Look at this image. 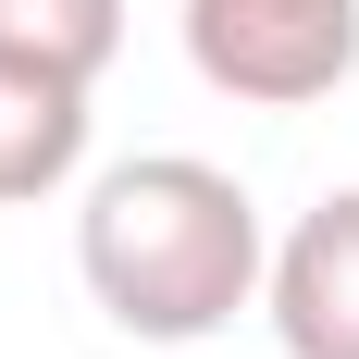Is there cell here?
<instances>
[{"label":"cell","instance_id":"cell-1","mask_svg":"<svg viewBox=\"0 0 359 359\" xmlns=\"http://www.w3.org/2000/svg\"><path fill=\"white\" fill-rule=\"evenodd\" d=\"M74 273L100 297L111 334L137 347H198L260 297L273 273V236H260V198L198 149H149V161H111L74 211Z\"/></svg>","mask_w":359,"mask_h":359},{"label":"cell","instance_id":"cell-2","mask_svg":"<svg viewBox=\"0 0 359 359\" xmlns=\"http://www.w3.org/2000/svg\"><path fill=\"white\" fill-rule=\"evenodd\" d=\"M186 62L248 111H310L359 74V0H186Z\"/></svg>","mask_w":359,"mask_h":359},{"label":"cell","instance_id":"cell-3","mask_svg":"<svg viewBox=\"0 0 359 359\" xmlns=\"http://www.w3.org/2000/svg\"><path fill=\"white\" fill-rule=\"evenodd\" d=\"M260 310H273L285 359H359V186H334L285 223V248L260 273Z\"/></svg>","mask_w":359,"mask_h":359},{"label":"cell","instance_id":"cell-4","mask_svg":"<svg viewBox=\"0 0 359 359\" xmlns=\"http://www.w3.org/2000/svg\"><path fill=\"white\" fill-rule=\"evenodd\" d=\"M74 161H87V87H50V74L0 62V211L13 198H62Z\"/></svg>","mask_w":359,"mask_h":359},{"label":"cell","instance_id":"cell-5","mask_svg":"<svg viewBox=\"0 0 359 359\" xmlns=\"http://www.w3.org/2000/svg\"><path fill=\"white\" fill-rule=\"evenodd\" d=\"M124 50V0H0V62L50 87H100Z\"/></svg>","mask_w":359,"mask_h":359}]
</instances>
